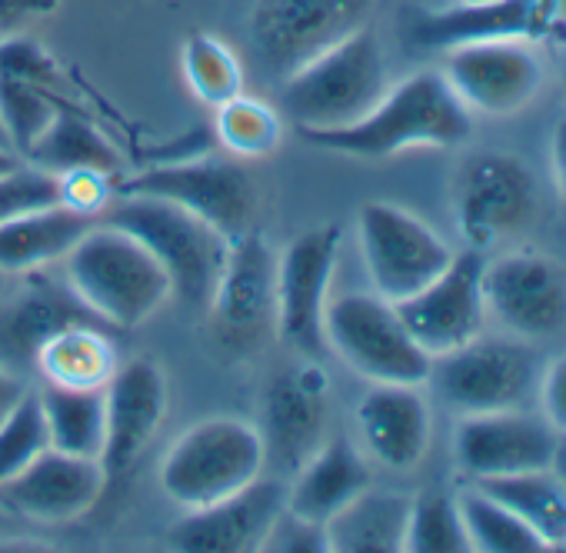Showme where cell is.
<instances>
[{
  "instance_id": "cell-1",
  "label": "cell",
  "mask_w": 566,
  "mask_h": 553,
  "mask_svg": "<svg viewBox=\"0 0 566 553\" xmlns=\"http://www.w3.org/2000/svg\"><path fill=\"white\" fill-rule=\"evenodd\" d=\"M473 134V114L460 104L440 71H420L387 94L360 121L337 131H301L321 150L360 160H387L420 147H457Z\"/></svg>"
},
{
  "instance_id": "cell-2",
  "label": "cell",
  "mask_w": 566,
  "mask_h": 553,
  "mask_svg": "<svg viewBox=\"0 0 566 553\" xmlns=\"http://www.w3.org/2000/svg\"><path fill=\"white\" fill-rule=\"evenodd\" d=\"M71 291L114 331H134L170 298V276L160 260L124 227H87L64 253Z\"/></svg>"
},
{
  "instance_id": "cell-3",
  "label": "cell",
  "mask_w": 566,
  "mask_h": 553,
  "mask_svg": "<svg viewBox=\"0 0 566 553\" xmlns=\"http://www.w3.org/2000/svg\"><path fill=\"white\" fill-rule=\"evenodd\" d=\"M280 84L283 111L297 121V131H337L374 111L387 94L390 77L384 48L367 24Z\"/></svg>"
},
{
  "instance_id": "cell-4",
  "label": "cell",
  "mask_w": 566,
  "mask_h": 553,
  "mask_svg": "<svg viewBox=\"0 0 566 553\" xmlns=\"http://www.w3.org/2000/svg\"><path fill=\"white\" fill-rule=\"evenodd\" d=\"M104 220L134 233L167 270L174 298L193 311H207L230 240L203 217L160 197H117Z\"/></svg>"
},
{
  "instance_id": "cell-5",
  "label": "cell",
  "mask_w": 566,
  "mask_h": 553,
  "mask_svg": "<svg viewBox=\"0 0 566 553\" xmlns=\"http://www.w3.org/2000/svg\"><path fill=\"white\" fill-rule=\"evenodd\" d=\"M263 467L266 450L260 427L240 417H207L170 444L157 483L177 507L200 510L250 487L263 477Z\"/></svg>"
},
{
  "instance_id": "cell-6",
  "label": "cell",
  "mask_w": 566,
  "mask_h": 553,
  "mask_svg": "<svg viewBox=\"0 0 566 553\" xmlns=\"http://www.w3.org/2000/svg\"><path fill=\"white\" fill-rule=\"evenodd\" d=\"M324 341L354 374L370 384H427L433 357L413 341L397 304L380 294L327 301Z\"/></svg>"
},
{
  "instance_id": "cell-7",
  "label": "cell",
  "mask_w": 566,
  "mask_h": 553,
  "mask_svg": "<svg viewBox=\"0 0 566 553\" xmlns=\"http://www.w3.org/2000/svg\"><path fill=\"white\" fill-rule=\"evenodd\" d=\"M536 351L520 337H473L470 344L433 357L427 384L457 414H490L523 407L539 387Z\"/></svg>"
},
{
  "instance_id": "cell-8",
  "label": "cell",
  "mask_w": 566,
  "mask_h": 553,
  "mask_svg": "<svg viewBox=\"0 0 566 553\" xmlns=\"http://www.w3.org/2000/svg\"><path fill=\"white\" fill-rule=\"evenodd\" d=\"M536 217V180L506 150H480L463 160L453 184V220L476 253L510 243Z\"/></svg>"
},
{
  "instance_id": "cell-9",
  "label": "cell",
  "mask_w": 566,
  "mask_h": 553,
  "mask_svg": "<svg viewBox=\"0 0 566 553\" xmlns=\"http://www.w3.org/2000/svg\"><path fill=\"white\" fill-rule=\"evenodd\" d=\"M357 240L374 294L390 304L423 291L457 257V250L427 220L387 200H370L360 207Z\"/></svg>"
},
{
  "instance_id": "cell-10",
  "label": "cell",
  "mask_w": 566,
  "mask_h": 553,
  "mask_svg": "<svg viewBox=\"0 0 566 553\" xmlns=\"http://www.w3.org/2000/svg\"><path fill=\"white\" fill-rule=\"evenodd\" d=\"M207 314L213 341L230 357H250L276 337V253L263 233L230 240Z\"/></svg>"
},
{
  "instance_id": "cell-11",
  "label": "cell",
  "mask_w": 566,
  "mask_h": 553,
  "mask_svg": "<svg viewBox=\"0 0 566 553\" xmlns=\"http://www.w3.org/2000/svg\"><path fill=\"white\" fill-rule=\"evenodd\" d=\"M114 197H160L187 207L217 227L227 240L253 230L256 217V184L237 160L223 157H193L157 164L127 180L114 184Z\"/></svg>"
},
{
  "instance_id": "cell-12",
  "label": "cell",
  "mask_w": 566,
  "mask_h": 553,
  "mask_svg": "<svg viewBox=\"0 0 566 553\" xmlns=\"http://www.w3.org/2000/svg\"><path fill=\"white\" fill-rule=\"evenodd\" d=\"M377 0H256L250 11V41L273 77L297 67L370 24Z\"/></svg>"
},
{
  "instance_id": "cell-13",
  "label": "cell",
  "mask_w": 566,
  "mask_h": 553,
  "mask_svg": "<svg viewBox=\"0 0 566 553\" xmlns=\"http://www.w3.org/2000/svg\"><path fill=\"white\" fill-rule=\"evenodd\" d=\"M340 227L321 223L294 237L276 253V337L291 351L321 361L324 311L340 260Z\"/></svg>"
},
{
  "instance_id": "cell-14",
  "label": "cell",
  "mask_w": 566,
  "mask_h": 553,
  "mask_svg": "<svg viewBox=\"0 0 566 553\" xmlns=\"http://www.w3.org/2000/svg\"><path fill=\"white\" fill-rule=\"evenodd\" d=\"M483 304L510 337H549L566 327V267L533 250L483 260Z\"/></svg>"
},
{
  "instance_id": "cell-15",
  "label": "cell",
  "mask_w": 566,
  "mask_h": 553,
  "mask_svg": "<svg viewBox=\"0 0 566 553\" xmlns=\"http://www.w3.org/2000/svg\"><path fill=\"white\" fill-rule=\"evenodd\" d=\"M450 91L470 114L513 117L533 104L543 87V61L523 41H480L443 51Z\"/></svg>"
},
{
  "instance_id": "cell-16",
  "label": "cell",
  "mask_w": 566,
  "mask_h": 553,
  "mask_svg": "<svg viewBox=\"0 0 566 553\" xmlns=\"http://www.w3.org/2000/svg\"><path fill=\"white\" fill-rule=\"evenodd\" d=\"M559 440L563 437L543 414H530L523 407L470 414L460 417L453 430V460L470 483L496 480L553 467Z\"/></svg>"
},
{
  "instance_id": "cell-17",
  "label": "cell",
  "mask_w": 566,
  "mask_h": 553,
  "mask_svg": "<svg viewBox=\"0 0 566 553\" xmlns=\"http://www.w3.org/2000/svg\"><path fill=\"white\" fill-rule=\"evenodd\" d=\"M331 420V374L321 361L307 357L297 367L280 371L263 394V450L266 463L280 473H297L304 460L327 440Z\"/></svg>"
},
{
  "instance_id": "cell-18",
  "label": "cell",
  "mask_w": 566,
  "mask_h": 553,
  "mask_svg": "<svg viewBox=\"0 0 566 553\" xmlns=\"http://www.w3.org/2000/svg\"><path fill=\"white\" fill-rule=\"evenodd\" d=\"M483 253L467 247L423 291L397 304L407 331L430 357H443L483 334Z\"/></svg>"
},
{
  "instance_id": "cell-19",
  "label": "cell",
  "mask_w": 566,
  "mask_h": 553,
  "mask_svg": "<svg viewBox=\"0 0 566 553\" xmlns=\"http://www.w3.org/2000/svg\"><path fill=\"white\" fill-rule=\"evenodd\" d=\"M101 321L67 284L51 281L41 270L21 273V284L0 298V367L21 380L38 377L41 347L64 327ZM104 324V321H101Z\"/></svg>"
},
{
  "instance_id": "cell-20",
  "label": "cell",
  "mask_w": 566,
  "mask_h": 553,
  "mask_svg": "<svg viewBox=\"0 0 566 553\" xmlns=\"http://www.w3.org/2000/svg\"><path fill=\"white\" fill-rule=\"evenodd\" d=\"M283 507L287 483L280 477H256L210 507L187 510L167 530V543L180 553H253Z\"/></svg>"
},
{
  "instance_id": "cell-21",
  "label": "cell",
  "mask_w": 566,
  "mask_h": 553,
  "mask_svg": "<svg viewBox=\"0 0 566 553\" xmlns=\"http://www.w3.org/2000/svg\"><path fill=\"white\" fill-rule=\"evenodd\" d=\"M566 34L556 0H473L413 21V41L427 51H450L480 41L539 44Z\"/></svg>"
},
{
  "instance_id": "cell-22",
  "label": "cell",
  "mask_w": 566,
  "mask_h": 553,
  "mask_svg": "<svg viewBox=\"0 0 566 553\" xmlns=\"http://www.w3.org/2000/svg\"><path fill=\"white\" fill-rule=\"evenodd\" d=\"M111 473L101 460L48 447L18 477L0 483V503L14 517L38 523H74L104 493Z\"/></svg>"
},
{
  "instance_id": "cell-23",
  "label": "cell",
  "mask_w": 566,
  "mask_h": 553,
  "mask_svg": "<svg viewBox=\"0 0 566 553\" xmlns=\"http://www.w3.org/2000/svg\"><path fill=\"white\" fill-rule=\"evenodd\" d=\"M107 407V444H104V467L107 473H124L134 467L144 450L154 444L167 420V377L154 357H130L120 361L111 384L104 387Z\"/></svg>"
},
{
  "instance_id": "cell-24",
  "label": "cell",
  "mask_w": 566,
  "mask_h": 553,
  "mask_svg": "<svg viewBox=\"0 0 566 553\" xmlns=\"http://www.w3.org/2000/svg\"><path fill=\"white\" fill-rule=\"evenodd\" d=\"M357 430L367 453L387 470L407 473L420 467L433 437L420 384H374L357 404Z\"/></svg>"
},
{
  "instance_id": "cell-25",
  "label": "cell",
  "mask_w": 566,
  "mask_h": 553,
  "mask_svg": "<svg viewBox=\"0 0 566 553\" xmlns=\"http://www.w3.org/2000/svg\"><path fill=\"white\" fill-rule=\"evenodd\" d=\"M374 483L364 453L347 437H327L294 473L287 487V510L327 526L357 493Z\"/></svg>"
},
{
  "instance_id": "cell-26",
  "label": "cell",
  "mask_w": 566,
  "mask_h": 553,
  "mask_svg": "<svg viewBox=\"0 0 566 553\" xmlns=\"http://www.w3.org/2000/svg\"><path fill=\"white\" fill-rule=\"evenodd\" d=\"M101 321H84L57 331L38 354L41 384L71 387V390H104L120 367L117 344Z\"/></svg>"
},
{
  "instance_id": "cell-27",
  "label": "cell",
  "mask_w": 566,
  "mask_h": 553,
  "mask_svg": "<svg viewBox=\"0 0 566 553\" xmlns=\"http://www.w3.org/2000/svg\"><path fill=\"white\" fill-rule=\"evenodd\" d=\"M410 500L400 490L367 487L337 517L327 520L331 553H400L410 520Z\"/></svg>"
},
{
  "instance_id": "cell-28",
  "label": "cell",
  "mask_w": 566,
  "mask_h": 553,
  "mask_svg": "<svg viewBox=\"0 0 566 553\" xmlns=\"http://www.w3.org/2000/svg\"><path fill=\"white\" fill-rule=\"evenodd\" d=\"M91 223V217L64 204H51L11 220H0V270L28 273L64 260V253Z\"/></svg>"
},
{
  "instance_id": "cell-29",
  "label": "cell",
  "mask_w": 566,
  "mask_h": 553,
  "mask_svg": "<svg viewBox=\"0 0 566 553\" xmlns=\"http://www.w3.org/2000/svg\"><path fill=\"white\" fill-rule=\"evenodd\" d=\"M24 164L48 170L54 177L71 174V170H101V174H117L120 157L114 144L74 107L61 104L51 124L41 131V137L28 147Z\"/></svg>"
},
{
  "instance_id": "cell-30",
  "label": "cell",
  "mask_w": 566,
  "mask_h": 553,
  "mask_svg": "<svg viewBox=\"0 0 566 553\" xmlns=\"http://www.w3.org/2000/svg\"><path fill=\"white\" fill-rule=\"evenodd\" d=\"M476 487L506 503L546 543V550H566V487L553 467L476 480Z\"/></svg>"
},
{
  "instance_id": "cell-31",
  "label": "cell",
  "mask_w": 566,
  "mask_h": 553,
  "mask_svg": "<svg viewBox=\"0 0 566 553\" xmlns=\"http://www.w3.org/2000/svg\"><path fill=\"white\" fill-rule=\"evenodd\" d=\"M38 394L48 420L51 447L104 463V444H107L104 390H71V387L41 384Z\"/></svg>"
},
{
  "instance_id": "cell-32",
  "label": "cell",
  "mask_w": 566,
  "mask_h": 553,
  "mask_svg": "<svg viewBox=\"0 0 566 553\" xmlns=\"http://www.w3.org/2000/svg\"><path fill=\"white\" fill-rule=\"evenodd\" d=\"M457 507L476 553H549L546 543L496 497L470 483L457 493Z\"/></svg>"
},
{
  "instance_id": "cell-33",
  "label": "cell",
  "mask_w": 566,
  "mask_h": 553,
  "mask_svg": "<svg viewBox=\"0 0 566 553\" xmlns=\"http://www.w3.org/2000/svg\"><path fill=\"white\" fill-rule=\"evenodd\" d=\"M180 74L187 91L210 111L243 94V64L217 34H187L180 48Z\"/></svg>"
},
{
  "instance_id": "cell-34",
  "label": "cell",
  "mask_w": 566,
  "mask_h": 553,
  "mask_svg": "<svg viewBox=\"0 0 566 553\" xmlns=\"http://www.w3.org/2000/svg\"><path fill=\"white\" fill-rule=\"evenodd\" d=\"M213 134L230 157L263 160L283 144V121L270 104L237 94L233 101L213 107Z\"/></svg>"
},
{
  "instance_id": "cell-35",
  "label": "cell",
  "mask_w": 566,
  "mask_h": 553,
  "mask_svg": "<svg viewBox=\"0 0 566 553\" xmlns=\"http://www.w3.org/2000/svg\"><path fill=\"white\" fill-rule=\"evenodd\" d=\"M407 553H470V536L457 507V493L423 490L410 500L403 536Z\"/></svg>"
},
{
  "instance_id": "cell-36",
  "label": "cell",
  "mask_w": 566,
  "mask_h": 553,
  "mask_svg": "<svg viewBox=\"0 0 566 553\" xmlns=\"http://www.w3.org/2000/svg\"><path fill=\"white\" fill-rule=\"evenodd\" d=\"M61 94L38 87V84H24L14 77L0 74V117H4L8 137L14 144V154L24 160L28 147L41 137V131L51 124V117L61 107Z\"/></svg>"
},
{
  "instance_id": "cell-37",
  "label": "cell",
  "mask_w": 566,
  "mask_h": 553,
  "mask_svg": "<svg viewBox=\"0 0 566 553\" xmlns=\"http://www.w3.org/2000/svg\"><path fill=\"white\" fill-rule=\"evenodd\" d=\"M51 447L41 394L31 387L21 404L0 424V483L18 477L28 463H34Z\"/></svg>"
},
{
  "instance_id": "cell-38",
  "label": "cell",
  "mask_w": 566,
  "mask_h": 553,
  "mask_svg": "<svg viewBox=\"0 0 566 553\" xmlns=\"http://www.w3.org/2000/svg\"><path fill=\"white\" fill-rule=\"evenodd\" d=\"M0 74L24 81V84L48 87V91H57L64 84L57 58L44 44H38L34 38H24V34L0 41Z\"/></svg>"
},
{
  "instance_id": "cell-39",
  "label": "cell",
  "mask_w": 566,
  "mask_h": 553,
  "mask_svg": "<svg viewBox=\"0 0 566 553\" xmlns=\"http://www.w3.org/2000/svg\"><path fill=\"white\" fill-rule=\"evenodd\" d=\"M57 204V177L31 164L0 174V220H11L41 207Z\"/></svg>"
},
{
  "instance_id": "cell-40",
  "label": "cell",
  "mask_w": 566,
  "mask_h": 553,
  "mask_svg": "<svg viewBox=\"0 0 566 553\" xmlns=\"http://www.w3.org/2000/svg\"><path fill=\"white\" fill-rule=\"evenodd\" d=\"M260 550H266V553H331V543H327V530L321 523H311L283 507L276 513V520L270 523Z\"/></svg>"
},
{
  "instance_id": "cell-41",
  "label": "cell",
  "mask_w": 566,
  "mask_h": 553,
  "mask_svg": "<svg viewBox=\"0 0 566 553\" xmlns=\"http://www.w3.org/2000/svg\"><path fill=\"white\" fill-rule=\"evenodd\" d=\"M114 200V184L111 174L101 170H71L57 177V204L84 213V217H97L111 207Z\"/></svg>"
},
{
  "instance_id": "cell-42",
  "label": "cell",
  "mask_w": 566,
  "mask_h": 553,
  "mask_svg": "<svg viewBox=\"0 0 566 553\" xmlns=\"http://www.w3.org/2000/svg\"><path fill=\"white\" fill-rule=\"evenodd\" d=\"M539 404H543V417L549 420V427L566 437V354L556 357L543 374H539Z\"/></svg>"
},
{
  "instance_id": "cell-43",
  "label": "cell",
  "mask_w": 566,
  "mask_h": 553,
  "mask_svg": "<svg viewBox=\"0 0 566 553\" xmlns=\"http://www.w3.org/2000/svg\"><path fill=\"white\" fill-rule=\"evenodd\" d=\"M61 0H0V41L24 34L31 24L51 18Z\"/></svg>"
},
{
  "instance_id": "cell-44",
  "label": "cell",
  "mask_w": 566,
  "mask_h": 553,
  "mask_svg": "<svg viewBox=\"0 0 566 553\" xmlns=\"http://www.w3.org/2000/svg\"><path fill=\"white\" fill-rule=\"evenodd\" d=\"M549 167H553L556 194L566 204V114L553 124V134H549Z\"/></svg>"
},
{
  "instance_id": "cell-45",
  "label": "cell",
  "mask_w": 566,
  "mask_h": 553,
  "mask_svg": "<svg viewBox=\"0 0 566 553\" xmlns=\"http://www.w3.org/2000/svg\"><path fill=\"white\" fill-rule=\"evenodd\" d=\"M28 390H31L28 380H21L18 374H11V371L0 367V424H4V417L21 404V397H24Z\"/></svg>"
},
{
  "instance_id": "cell-46",
  "label": "cell",
  "mask_w": 566,
  "mask_h": 553,
  "mask_svg": "<svg viewBox=\"0 0 566 553\" xmlns=\"http://www.w3.org/2000/svg\"><path fill=\"white\" fill-rule=\"evenodd\" d=\"M553 470H556V477H559L563 487H566V437L559 440V450H556V457H553Z\"/></svg>"
},
{
  "instance_id": "cell-47",
  "label": "cell",
  "mask_w": 566,
  "mask_h": 553,
  "mask_svg": "<svg viewBox=\"0 0 566 553\" xmlns=\"http://www.w3.org/2000/svg\"><path fill=\"white\" fill-rule=\"evenodd\" d=\"M24 160L18 157V154H11V150H4V147H0V174H11L14 167H21Z\"/></svg>"
},
{
  "instance_id": "cell-48",
  "label": "cell",
  "mask_w": 566,
  "mask_h": 553,
  "mask_svg": "<svg viewBox=\"0 0 566 553\" xmlns=\"http://www.w3.org/2000/svg\"><path fill=\"white\" fill-rule=\"evenodd\" d=\"M0 147H4V150H11V154H14V144H11V137H8L4 117H0Z\"/></svg>"
},
{
  "instance_id": "cell-49",
  "label": "cell",
  "mask_w": 566,
  "mask_h": 553,
  "mask_svg": "<svg viewBox=\"0 0 566 553\" xmlns=\"http://www.w3.org/2000/svg\"><path fill=\"white\" fill-rule=\"evenodd\" d=\"M556 14H559V24L566 28V0H556Z\"/></svg>"
},
{
  "instance_id": "cell-50",
  "label": "cell",
  "mask_w": 566,
  "mask_h": 553,
  "mask_svg": "<svg viewBox=\"0 0 566 553\" xmlns=\"http://www.w3.org/2000/svg\"><path fill=\"white\" fill-rule=\"evenodd\" d=\"M559 81H563V91H566V58H563V67H559Z\"/></svg>"
},
{
  "instance_id": "cell-51",
  "label": "cell",
  "mask_w": 566,
  "mask_h": 553,
  "mask_svg": "<svg viewBox=\"0 0 566 553\" xmlns=\"http://www.w3.org/2000/svg\"><path fill=\"white\" fill-rule=\"evenodd\" d=\"M8 517V510H4V503H0V520H4Z\"/></svg>"
},
{
  "instance_id": "cell-52",
  "label": "cell",
  "mask_w": 566,
  "mask_h": 553,
  "mask_svg": "<svg viewBox=\"0 0 566 553\" xmlns=\"http://www.w3.org/2000/svg\"><path fill=\"white\" fill-rule=\"evenodd\" d=\"M457 4H473V0H457Z\"/></svg>"
}]
</instances>
